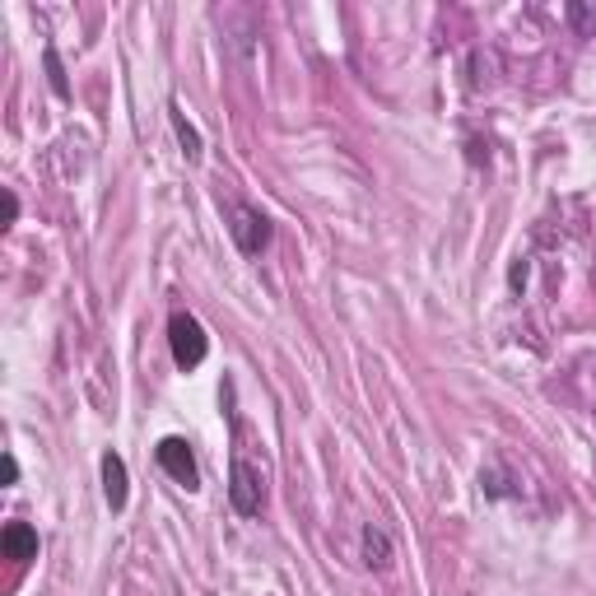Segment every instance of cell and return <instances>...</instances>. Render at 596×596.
<instances>
[{
	"mask_svg": "<svg viewBox=\"0 0 596 596\" xmlns=\"http://www.w3.org/2000/svg\"><path fill=\"white\" fill-rule=\"evenodd\" d=\"M229 503L238 517H257L261 503H266V489H261V475L247 466L243 457H233V471H229Z\"/></svg>",
	"mask_w": 596,
	"mask_h": 596,
	"instance_id": "3957f363",
	"label": "cell"
},
{
	"mask_svg": "<svg viewBox=\"0 0 596 596\" xmlns=\"http://www.w3.org/2000/svg\"><path fill=\"white\" fill-rule=\"evenodd\" d=\"M569 24L578 28L583 38H592V33H596V5H578V0H573V5H569Z\"/></svg>",
	"mask_w": 596,
	"mask_h": 596,
	"instance_id": "30bf717a",
	"label": "cell"
},
{
	"mask_svg": "<svg viewBox=\"0 0 596 596\" xmlns=\"http://www.w3.org/2000/svg\"><path fill=\"white\" fill-rule=\"evenodd\" d=\"M168 345H173V364L182 373L205 364V354H210V336H205V326L191 317V312H173L168 317Z\"/></svg>",
	"mask_w": 596,
	"mask_h": 596,
	"instance_id": "6da1fadb",
	"label": "cell"
},
{
	"mask_svg": "<svg viewBox=\"0 0 596 596\" xmlns=\"http://www.w3.org/2000/svg\"><path fill=\"white\" fill-rule=\"evenodd\" d=\"M19 480V461H14V452H5V485H14Z\"/></svg>",
	"mask_w": 596,
	"mask_h": 596,
	"instance_id": "8fae6325",
	"label": "cell"
},
{
	"mask_svg": "<svg viewBox=\"0 0 596 596\" xmlns=\"http://www.w3.org/2000/svg\"><path fill=\"white\" fill-rule=\"evenodd\" d=\"M42 61H47V80H52V94L66 98L70 84H66V70H61V56H56V47H47V56H42Z\"/></svg>",
	"mask_w": 596,
	"mask_h": 596,
	"instance_id": "9c48e42d",
	"label": "cell"
},
{
	"mask_svg": "<svg viewBox=\"0 0 596 596\" xmlns=\"http://www.w3.org/2000/svg\"><path fill=\"white\" fill-rule=\"evenodd\" d=\"M14 215H19V201H14V191H5V219L14 224Z\"/></svg>",
	"mask_w": 596,
	"mask_h": 596,
	"instance_id": "7c38bea8",
	"label": "cell"
},
{
	"mask_svg": "<svg viewBox=\"0 0 596 596\" xmlns=\"http://www.w3.org/2000/svg\"><path fill=\"white\" fill-rule=\"evenodd\" d=\"M168 122H173V136H177V145H182V154H187L191 163H201V154H205V145H201V131L187 122V112L177 108H168Z\"/></svg>",
	"mask_w": 596,
	"mask_h": 596,
	"instance_id": "52a82bcc",
	"label": "cell"
},
{
	"mask_svg": "<svg viewBox=\"0 0 596 596\" xmlns=\"http://www.w3.org/2000/svg\"><path fill=\"white\" fill-rule=\"evenodd\" d=\"M126 494H131V485H126L122 452H103V499H108L112 513H122L126 508Z\"/></svg>",
	"mask_w": 596,
	"mask_h": 596,
	"instance_id": "5b68a950",
	"label": "cell"
},
{
	"mask_svg": "<svg viewBox=\"0 0 596 596\" xmlns=\"http://www.w3.org/2000/svg\"><path fill=\"white\" fill-rule=\"evenodd\" d=\"M154 457H159V466L173 475L182 489H201V471H196V457H191L187 438H163V443L154 447Z\"/></svg>",
	"mask_w": 596,
	"mask_h": 596,
	"instance_id": "277c9868",
	"label": "cell"
},
{
	"mask_svg": "<svg viewBox=\"0 0 596 596\" xmlns=\"http://www.w3.org/2000/svg\"><path fill=\"white\" fill-rule=\"evenodd\" d=\"M0 550H5V559L24 564V559L38 555V531L28 527V522H5V531H0Z\"/></svg>",
	"mask_w": 596,
	"mask_h": 596,
	"instance_id": "8992f818",
	"label": "cell"
},
{
	"mask_svg": "<svg viewBox=\"0 0 596 596\" xmlns=\"http://www.w3.org/2000/svg\"><path fill=\"white\" fill-rule=\"evenodd\" d=\"M229 233L243 257H261L271 247V219L252 210V205H229Z\"/></svg>",
	"mask_w": 596,
	"mask_h": 596,
	"instance_id": "7a4b0ae2",
	"label": "cell"
},
{
	"mask_svg": "<svg viewBox=\"0 0 596 596\" xmlns=\"http://www.w3.org/2000/svg\"><path fill=\"white\" fill-rule=\"evenodd\" d=\"M364 559H368V569H387L392 564V541H387V531L382 527H364Z\"/></svg>",
	"mask_w": 596,
	"mask_h": 596,
	"instance_id": "ba28073f",
	"label": "cell"
}]
</instances>
